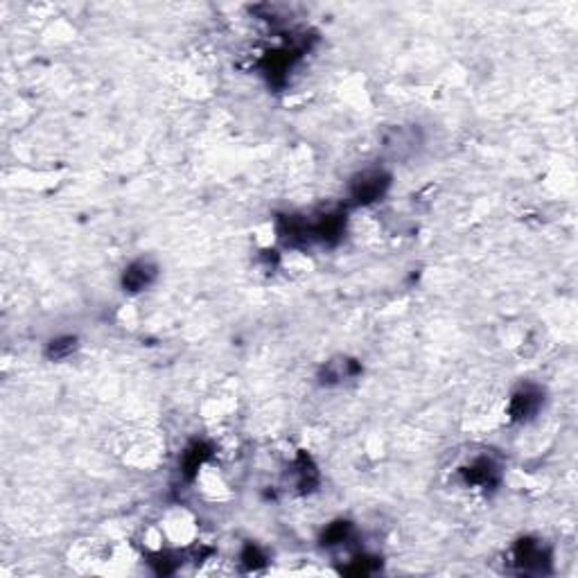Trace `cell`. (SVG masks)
Masks as SVG:
<instances>
[{"mask_svg":"<svg viewBox=\"0 0 578 578\" xmlns=\"http://www.w3.org/2000/svg\"><path fill=\"white\" fill-rule=\"evenodd\" d=\"M387 177L379 174V172H366L362 174L357 181L352 183V196L357 199L359 204H369L373 199H377L379 194L384 192L387 188Z\"/></svg>","mask_w":578,"mask_h":578,"instance_id":"cell-1","label":"cell"},{"mask_svg":"<svg viewBox=\"0 0 578 578\" xmlns=\"http://www.w3.org/2000/svg\"><path fill=\"white\" fill-rule=\"evenodd\" d=\"M535 406H537V393L524 389V391L515 393L513 400H510V414H513L515 418H520V420H524V418H529L535 411Z\"/></svg>","mask_w":578,"mask_h":578,"instance_id":"cell-3","label":"cell"},{"mask_svg":"<svg viewBox=\"0 0 578 578\" xmlns=\"http://www.w3.org/2000/svg\"><path fill=\"white\" fill-rule=\"evenodd\" d=\"M154 278V269L144 262H136L131 265L129 271L125 273V287H129L131 292H138V289H144Z\"/></svg>","mask_w":578,"mask_h":578,"instance_id":"cell-2","label":"cell"},{"mask_svg":"<svg viewBox=\"0 0 578 578\" xmlns=\"http://www.w3.org/2000/svg\"><path fill=\"white\" fill-rule=\"evenodd\" d=\"M75 344L77 341L73 337H63V339H57V341H52V357L55 359H63V357H68V354H73L75 350Z\"/></svg>","mask_w":578,"mask_h":578,"instance_id":"cell-4","label":"cell"}]
</instances>
